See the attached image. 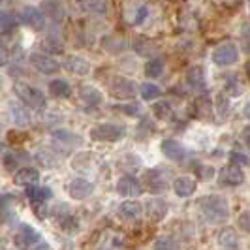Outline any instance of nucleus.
I'll return each mask as SVG.
<instances>
[{
  "label": "nucleus",
  "instance_id": "33",
  "mask_svg": "<svg viewBox=\"0 0 250 250\" xmlns=\"http://www.w3.org/2000/svg\"><path fill=\"white\" fill-rule=\"evenodd\" d=\"M43 47L49 51V53H57V55L64 51L62 42H61L59 38H53V36H47L45 40H43Z\"/></svg>",
  "mask_w": 250,
  "mask_h": 250
},
{
  "label": "nucleus",
  "instance_id": "49",
  "mask_svg": "<svg viewBox=\"0 0 250 250\" xmlns=\"http://www.w3.org/2000/svg\"><path fill=\"white\" fill-rule=\"evenodd\" d=\"M249 13H250V2H249Z\"/></svg>",
  "mask_w": 250,
  "mask_h": 250
},
{
  "label": "nucleus",
  "instance_id": "45",
  "mask_svg": "<svg viewBox=\"0 0 250 250\" xmlns=\"http://www.w3.org/2000/svg\"><path fill=\"white\" fill-rule=\"evenodd\" d=\"M243 139H245V143H247V147L250 149V126H247L245 130H243Z\"/></svg>",
  "mask_w": 250,
  "mask_h": 250
},
{
  "label": "nucleus",
  "instance_id": "18",
  "mask_svg": "<svg viewBox=\"0 0 250 250\" xmlns=\"http://www.w3.org/2000/svg\"><path fill=\"white\" fill-rule=\"evenodd\" d=\"M173 190H175V194L179 198H190L198 190V185L190 177H179V179H175V183H173Z\"/></svg>",
  "mask_w": 250,
  "mask_h": 250
},
{
  "label": "nucleus",
  "instance_id": "3",
  "mask_svg": "<svg viewBox=\"0 0 250 250\" xmlns=\"http://www.w3.org/2000/svg\"><path fill=\"white\" fill-rule=\"evenodd\" d=\"M90 138L94 141H119L125 138V128L121 125H113V123H102L94 125L90 128Z\"/></svg>",
  "mask_w": 250,
  "mask_h": 250
},
{
  "label": "nucleus",
  "instance_id": "41",
  "mask_svg": "<svg viewBox=\"0 0 250 250\" xmlns=\"http://www.w3.org/2000/svg\"><path fill=\"white\" fill-rule=\"evenodd\" d=\"M147 15H149V8H147V6H139L138 13H136V17H134V23H136V25H141V23L147 19Z\"/></svg>",
  "mask_w": 250,
  "mask_h": 250
},
{
  "label": "nucleus",
  "instance_id": "16",
  "mask_svg": "<svg viewBox=\"0 0 250 250\" xmlns=\"http://www.w3.org/2000/svg\"><path fill=\"white\" fill-rule=\"evenodd\" d=\"M79 96H81V102L87 107H98L104 102L102 92L96 87H92V85H83V87L79 88Z\"/></svg>",
  "mask_w": 250,
  "mask_h": 250
},
{
  "label": "nucleus",
  "instance_id": "22",
  "mask_svg": "<svg viewBox=\"0 0 250 250\" xmlns=\"http://www.w3.org/2000/svg\"><path fill=\"white\" fill-rule=\"evenodd\" d=\"M218 245L224 247V249H237L239 239H237L235 229H233V228H224V229L218 233Z\"/></svg>",
  "mask_w": 250,
  "mask_h": 250
},
{
  "label": "nucleus",
  "instance_id": "32",
  "mask_svg": "<svg viewBox=\"0 0 250 250\" xmlns=\"http://www.w3.org/2000/svg\"><path fill=\"white\" fill-rule=\"evenodd\" d=\"M38 160L43 164L45 167H53V166H57V156H55V152H51L49 149H42L38 152Z\"/></svg>",
  "mask_w": 250,
  "mask_h": 250
},
{
  "label": "nucleus",
  "instance_id": "11",
  "mask_svg": "<svg viewBox=\"0 0 250 250\" xmlns=\"http://www.w3.org/2000/svg\"><path fill=\"white\" fill-rule=\"evenodd\" d=\"M160 149H162L164 156H166L167 160H171V162H183V160L187 158L185 147H183L179 141H175V139H164Z\"/></svg>",
  "mask_w": 250,
  "mask_h": 250
},
{
  "label": "nucleus",
  "instance_id": "15",
  "mask_svg": "<svg viewBox=\"0 0 250 250\" xmlns=\"http://www.w3.org/2000/svg\"><path fill=\"white\" fill-rule=\"evenodd\" d=\"M141 214H143V205L136 200H128L125 203H121V207H119V216L126 222L138 220V218H141Z\"/></svg>",
  "mask_w": 250,
  "mask_h": 250
},
{
  "label": "nucleus",
  "instance_id": "5",
  "mask_svg": "<svg viewBox=\"0 0 250 250\" xmlns=\"http://www.w3.org/2000/svg\"><path fill=\"white\" fill-rule=\"evenodd\" d=\"M66 192H68V196L72 198V200H85L88 198L92 192H94V185L87 181V179H83V177H75L72 179L68 185H66Z\"/></svg>",
  "mask_w": 250,
  "mask_h": 250
},
{
  "label": "nucleus",
  "instance_id": "26",
  "mask_svg": "<svg viewBox=\"0 0 250 250\" xmlns=\"http://www.w3.org/2000/svg\"><path fill=\"white\" fill-rule=\"evenodd\" d=\"M164 72V59H160V57H154V59H150V61H147V64H145V74L149 75V77H160Z\"/></svg>",
  "mask_w": 250,
  "mask_h": 250
},
{
  "label": "nucleus",
  "instance_id": "27",
  "mask_svg": "<svg viewBox=\"0 0 250 250\" xmlns=\"http://www.w3.org/2000/svg\"><path fill=\"white\" fill-rule=\"evenodd\" d=\"M139 94L143 100H156L160 96V88L156 87L154 83H143L139 87Z\"/></svg>",
  "mask_w": 250,
  "mask_h": 250
},
{
  "label": "nucleus",
  "instance_id": "48",
  "mask_svg": "<svg viewBox=\"0 0 250 250\" xmlns=\"http://www.w3.org/2000/svg\"><path fill=\"white\" fill-rule=\"evenodd\" d=\"M247 72H249V75H250V62L247 64Z\"/></svg>",
  "mask_w": 250,
  "mask_h": 250
},
{
  "label": "nucleus",
  "instance_id": "20",
  "mask_svg": "<svg viewBox=\"0 0 250 250\" xmlns=\"http://www.w3.org/2000/svg\"><path fill=\"white\" fill-rule=\"evenodd\" d=\"M53 196V192H51V188L47 187H30L26 188V198L30 200L32 205H42L43 201H47Z\"/></svg>",
  "mask_w": 250,
  "mask_h": 250
},
{
  "label": "nucleus",
  "instance_id": "31",
  "mask_svg": "<svg viewBox=\"0 0 250 250\" xmlns=\"http://www.w3.org/2000/svg\"><path fill=\"white\" fill-rule=\"evenodd\" d=\"M81 8L90 13H104L105 12V2L104 0H81Z\"/></svg>",
  "mask_w": 250,
  "mask_h": 250
},
{
  "label": "nucleus",
  "instance_id": "43",
  "mask_svg": "<svg viewBox=\"0 0 250 250\" xmlns=\"http://www.w3.org/2000/svg\"><path fill=\"white\" fill-rule=\"evenodd\" d=\"M117 109L125 111L126 115H138V113H139V105H117Z\"/></svg>",
  "mask_w": 250,
  "mask_h": 250
},
{
  "label": "nucleus",
  "instance_id": "25",
  "mask_svg": "<svg viewBox=\"0 0 250 250\" xmlns=\"http://www.w3.org/2000/svg\"><path fill=\"white\" fill-rule=\"evenodd\" d=\"M10 109H12L15 125L26 126L28 123H30V117H28V113H26V109H25V104H23V105H19V104H12V105H10Z\"/></svg>",
  "mask_w": 250,
  "mask_h": 250
},
{
  "label": "nucleus",
  "instance_id": "9",
  "mask_svg": "<svg viewBox=\"0 0 250 250\" xmlns=\"http://www.w3.org/2000/svg\"><path fill=\"white\" fill-rule=\"evenodd\" d=\"M143 185L152 194H160L167 188V177L160 169H147L143 175Z\"/></svg>",
  "mask_w": 250,
  "mask_h": 250
},
{
  "label": "nucleus",
  "instance_id": "10",
  "mask_svg": "<svg viewBox=\"0 0 250 250\" xmlns=\"http://www.w3.org/2000/svg\"><path fill=\"white\" fill-rule=\"evenodd\" d=\"M21 21H23L26 26L34 28V30H42V28L45 26L43 10L34 8V6H26V8H23V12H21Z\"/></svg>",
  "mask_w": 250,
  "mask_h": 250
},
{
  "label": "nucleus",
  "instance_id": "46",
  "mask_svg": "<svg viewBox=\"0 0 250 250\" xmlns=\"http://www.w3.org/2000/svg\"><path fill=\"white\" fill-rule=\"evenodd\" d=\"M243 113H245V117H247V119H250V102L247 104V105H245V109H243Z\"/></svg>",
  "mask_w": 250,
  "mask_h": 250
},
{
  "label": "nucleus",
  "instance_id": "29",
  "mask_svg": "<svg viewBox=\"0 0 250 250\" xmlns=\"http://www.w3.org/2000/svg\"><path fill=\"white\" fill-rule=\"evenodd\" d=\"M43 12H47L51 17L57 19V21H61L64 17L62 8H61V4H59L57 0H45V2H43Z\"/></svg>",
  "mask_w": 250,
  "mask_h": 250
},
{
  "label": "nucleus",
  "instance_id": "14",
  "mask_svg": "<svg viewBox=\"0 0 250 250\" xmlns=\"http://www.w3.org/2000/svg\"><path fill=\"white\" fill-rule=\"evenodd\" d=\"M117 192L125 198H136L141 194V185L138 183V179L132 175H125L119 179L117 183Z\"/></svg>",
  "mask_w": 250,
  "mask_h": 250
},
{
  "label": "nucleus",
  "instance_id": "28",
  "mask_svg": "<svg viewBox=\"0 0 250 250\" xmlns=\"http://www.w3.org/2000/svg\"><path fill=\"white\" fill-rule=\"evenodd\" d=\"M19 23V19L10 12H0V30H6V32H10L13 30L15 26Z\"/></svg>",
  "mask_w": 250,
  "mask_h": 250
},
{
  "label": "nucleus",
  "instance_id": "47",
  "mask_svg": "<svg viewBox=\"0 0 250 250\" xmlns=\"http://www.w3.org/2000/svg\"><path fill=\"white\" fill-rule=\"evenodd\" d=\"M6 64V57H4V53L0 51V66H4Z\"/></svg>",
  "mask_w": 250,
  "mask_h": 250
},
{
  "label": "nucleus",
  "instance_id": "2",
  "mask_svg": "<svg viewBox=\"0 0 250 250\" xmlns=\"http://www.w3.org/2000/svg\"><path fill=\"white\" fill-rule=\"evenodd\" d=\"M15 94H17V98L23 102L25 105L28 107H32V109H42V107H45V94L36 87H30V85H26V83H15Z\"/></svg>",
  "mask_w": 250,
  "mask_h": 250
},
{
  "label": "nucleus",
  "instance_id": "13",
  "mask_svg": "<svg viewBox=\"0 0 250 250\" xmlns=\"http://www.w3.org/2000/svg\"><path fill=\"white\" fill-rule=\"evenodd\" d=\"M40 239H42V235L38 233L34 228L23 224L21 228H19L17 235H15V245H17V247H21V249H30V247H34V245H36Z\"/></svg>",
  "mask_w": 250,
  "mask_h": 250
},
{
  "label": "nucleus",
  "instance_id": "40",
  "mask_svg": "<svg viewBox=\"0 0 250 250\" xmlns=\"http://www.w3.org/2000/svg\"><path fill=\"white\" fill-rule=\"evenodd\" d=\"M241 38H243V45H245V51L250 55V25H245L243 30H241Z\"/></svg>",
  "mask_w": 250,
  "mask_h": 250
},
{
  "label": "nucleus",
  "instance_id": "17",
  "mask_svg": "<svg viewBox=\"0 0 250 250\" xmlns=\"http://www.w3.org/2000/svg\"><path fill=\"white\" fill-rule=\"evenodd\" d=\"M64 68L74 75H88L92 70L90 62L81 59V57H68V61L64 62Z\"/></svg>",
  "mask_w": 250,
  "mask_h": 250
},
{
  "label": "nucleus",
  "instance_id": "23",
  "mask_svg": "<svg viewBox=\"0 0 250 250\" xmlns=\"http://www.w3.org/2000/svg\"><path fill=\"white\" fill-rule=\"evenodd\" d=\"M49 92L55 98H66V96L72 94V88L64 79H55V81L49 83Z\"/></svg>",
  "mask_w": 250,
  "mask_h": 250
},
{
  "label": "nucleus",
  "instance_id": "8",
  "mask_svg": "<svg viewBox=\"0 0 250 250\" xmlns=\"http://www.w3.org/2000/svg\"><path fill=\"white\" fill-rule=\"evenodd\" d=\"M30 64L36 68L38 72H42V74H45V75L57 74V72L61 70L59 61H55L53 57L45 55V53H32V55H30Z\"/></svg>",
  "mask_w": 250,
  "mask_h": 250
},
{
  "label": "nucleus",
  "instance_id": "4",
  "mask_svg": "<svg viewBox=\"0 0 250 250\" xmlns=\"http://www.w3.org/2000/svg\"><path fill=\"white\" fill-rule=\"evenodd\" d=\"M136 83L128 77H123V75H115L111 81H109V92H111L113 98L117 100H130L136 96Z\"/></svg>",
  "mask_w": 250,
  "mask_h": 250
},
{
  "label": "nucleus",
  "instance_id": "35",
  "mask_svg": "<svg viewBox=\"0 0 250 250\" xmlns=\"http://www.w3.org/2000/svg\"><path fill=\"white\" fill-rule=\"evenodd\" d=\"M196 175L203 179V181H209V179H213L214 177V169L211 166H203V164H198L196 166Z\"/></svg>",
  "mask_w": 250,
  "mask_h": 250
},
{
  "label": "nucleus",
  "instance_id": "1",
  "mask_svg": "<svg viewBox=\"0 0 250 250\" xmlns=\"http://www.w3.org/2000/svg\"><path fill=\"white\" fill-rule=\"evenodd\" d=\"M198 209L201 216L211 224H220L229 218V207L222 196H203L198 200Z\"/></svg>",
  "mask_w": 250,
  "mask_h": 250
},
{
  "label": "nucleus",
  "instance_id": "21",
  "mask_svg": "<svg viewBox=\"0 0 250 250\" xmlns=\"http://www.w3.org/2000/svg\"><path fill=\"white\" fill-rule=\"evenodd\" d=\"M38 179H40V173H38V169H34V167H21L15 173V177H13L15 185H19V187L34 185V183H38Z\"/></svg>",
  "mask_w": 250,
  "mask_h": 250
},
{
  "label": "nucleus",
  "instance_id": "38",
  "mask_svg": "<svg viewBox=\"0 0 250 250\" xmlns=\"http://www.w3.org/2000/svg\"><path fill=\"white\" fill-rule=\"evenodd\" d=\"M2 164H4V167H6L8 171H13V169L17 167V156H15L13 152H8V154L2 158Z\"/></svg>",
  "mask_w": 250,
  "mask_h": 250
},
{
  "label": "nucleus",
  "instance_id": "39",
  "mask_svg": "<svg viewBox=\"0 0 250 250\" xmlns=\"http://www.w3.org/2000/svg\"><path fill=\"white\" fill-rule=\"evenodd\" d=\"M226 92L229 94V96H239L243 90H241V87H239L237 81H233V79H229L228 83H226Z\"/></svg>",
  "mask_w": 250,
  "mask_h": 250
},
{
  "label": "nucleus",
  "instance_id": "24",
  "mask_svg": "<svg viewBox=\"0 0 250 250\" xmlns=\"http://www.w3.org/2000/svg\"><path fill=\"white\" fill-rule=\"evenodd\" d=\"M196 117L198 119H209V117H213V104L209 100V96H200L198 100H196Z\"/></svg>",
  "mask_w": 250,
  "mask_h": 250
},
{
  "label": "nucleus",
  "instance_id": "36",
  "mask_svg": "<svg viewBox=\"0 0 250 250\" xmlns=\"http://www.w3.org/2000/svg\"><path fill=\"white\" fill-rule=\"evenodd\" d=\"M154 249H177L179 247V243L177 241H173V239H169V237H160V239H156L154 241V245H152Z\"/></svg>",
  "mask_w": 250,
  "mask_h": 250
},
{
  "label": "nucleus",
  "instance_id": "7",
  "mask_svg": "<svg viewBox=\"0 0 250 250\" xmlns=\"http://www.w3.org/2000/svg\"><path fill=\"white\" fill-rule=\"evenodd\" d=\"M218 181H220V185H224V187H239V185L245 181V173H243V169H241L239 164H235V162L228 164V166H224V167L220 169Z\"/></svg>",
  "mask_w": 250,
  "mask_h": 250
},
{
  "label": "nucleus",
  "instance_id": "44",
  "mask_svg": "<svg viewBox=\"0 0 250 250\" xmlns=\"http://www.w3.org/2000/svg\"><path fill=\"white\" fill-rule=\"evenodd\" d=\"M231 162H235V164H247L249 160H247V156H245V154L233 152V154H231Z\"/></svg>",
  "mask_w": 250,
  "mask_h": 250
},
{
  "label": "nucleus",
  "instance_id": "34",
  "mask_svg": "<svg viewBox=\"0 0 250 250\" xmlns=\"http://www.w3.org/2000/svg\"><path fill=\"white\" fill-rule=\"evenodd\" d=\"M53 138L59 139V141H64V143H79V138L75 136V134H70V132H66V130H55L53 132Z\"/></svg>",
  "mask_w": 250,
  "mask_h": 250
},
{
  "label": "nucleus",
  "instance_id": "12",
  "mask_svg": "<svg viewBox=\"0 0 250 250\" xmlns=\"http://www.w3.org/2000/svg\"><path fill=\"white\" fill-rule=\"evenodd\" d=\"M145 213L149 216L150 222H160L167 214V203L162 198H152L145 203Z\"/></svg>",
  "mask_w": 250,
  "mask_h": 250
},
{
  "label": "nucleus",
  "instance_id": "6",
  "mask_svg": "<svg viewBox=\"0 0 250 250\" xmlns=\"http://www.w3.org/2000/svg\"><path fill=\"white\" fill-rule=\"evenodd\" d=\"M213 61L218 66H231L239 61V51L235 47V43L231 42H226L222 45H218L216 49L213 51Z\"/></svg>",
  "mask_w": 250,
  "mask_h": 250
},
{
  "label": "nucleus",
  "instance_id": "37",
  "mask_svg": "<svg viewBox=\"0 0 250 250\" xmlns=\"http://www.w3.org/2000/svg\"><path fill=\"white\" fill-rule=\"evenodd\" d=\"M237 224H239V228H241L243 231L250 233V211H243V213L239 214Z\"/></svg>",
  "mask_w": 250,
  "mask_h": 250
},
{
  "label": "nucleus",
  "instance_id": "19",
  "mask_svg": "<svg viewBox=\"0 0 250 250\" xmlns=\"http://www.w3.org/2000/svg\"><path fill=\"white\" fill-rule=\"evenodd\" d=\"M187 83L192 90H203L205 88V74L201 66H192L187 72Z\"/></svg>",
  "mask_w": 250,
  "mask_h": 250
},
{
  "label": "nucleus",
  "instance_id": "30",
  "mask_svg": "<svg viewBox=\"0 0 250 250\" xmlns=\"http://www.w3.org/2000/svg\"><path fill=\"white\" fill-rule=\"evenodd\" d=\"M59 220H61V226H62V229H66L68 233H74L79 229V220L72 216L70 213L62 214V216H59Z\"/></svg>",
  "mask_w": 250,
  "mask_h": 250
},
{
  "label": "nucleus",
  "instance_id": "42",
  "mask_svg": "<svg viewBox=\"0 0 250 250\" xmlns=\"http://www.w3.org/2000/svg\"><path fill=\"white\" fill-rule=\"evenodd\" d=\"M154 113L158 115V119H167V115H169V105H167V104H156V105H154Z\"/></svg>",
  "mask_w": 250,
  "mask_h": 250
}]
</instances>
